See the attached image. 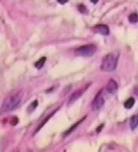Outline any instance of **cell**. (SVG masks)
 Instances as JSON below:
<instances>
[{"label":"cell","mask_w":138,"mask_h":152,"mask_svg":"<svg viewBox=\"0 0 138 152\" xmlns=\"http://www.w3.org/2000/svg\"><path fill=\"white\" fill-rule=\"evenodd\" d=\"M23 94H24L23 91L21 90L9 96L2 104V107H1L2 113L10 111L18 107V105L21 101Z\"/></svg>","instance_id":"obj_1"},{"label":"cell","mask_w":138,"mask_h":152,"mask_svg":"<svg viewBox=\"0 0 138 152\" xmlns=\"http://www.w3.org/2000/svg\"><path fill=\"white\" fill-rule=\"evenodd\" d=\"M119 53L115 51L110 53L104 57L101 63V69L103 72H111L115 70L119 61Z\"/></svg>","instance_id":"obj_2"},{"label":"cell","mask_w":138,"mask_h":152,"mask_svg":"<svg viewBox=\"0 0 138 152\" xmlns=\"http://www.w3.org/2000/svg\"><path fill=\"white\" fill-rule=\"evenodd\" d=\"M97 51L96 45L93 44L82 45L75 50V54L76 56H92Z\"/></svg>","instance_id":"obj_3"},{"label":"cell","mask_w":138,"mask_h":152,"mask_svg":"<svg viewBox=\"0 0 138 152\" xmlns=\"http://www.w3.org/2000/svg\"><path fill=\"white\" fill-rule=\"evenodd\" d=\"M104 104V99L102 95V90H101L97 93L95 98L93 99V102H92V110L97 111L103 106Z\"/></svg>","instance_id":"obj_4"},{"label":"cell","mask_w":138,"mask_h":152,"mask_svg":"<svg viewBox=\"0 0 138 152\" xmlns=\"http://www.w3.org/2000/svg\"><path fill=\"white\" fill-rule=\"evenodd\" d=\"M89 85H90V84H89L87 86H86L85 88L79 89H78V90H76L75 92H74V93L72 94V96H70V98H69L68 104H73L74 102L76 101L79 98L80 96H82V95L84 94V92L86 91V89H88V86H89Z\"/></svg>","instance_id":"obj_5"},{"label":"cell","mask_w":138,"mask_h":152,"mask_svg":"<svg viewBox=\"0 0 138 152\" xmlns=\"http://www.w3.org/2000/svg\"><path fill=\"white\" fill-rule=\"evenodd\" d=\"M118 88H119L118 84H117V83L114 79H110L106 85L107 92L110 94H115L117 90H118Z\"/></svg>","instance_id":"obj_6"},{"label":"cell","mask_w":138,"mask_h":152,"mask_svg":"<svg viewBox=\"0 0 138 152\" xmlns=\"http://www.w3.org/2000/svg\"><path fill=\"white\" fill-rule=\"evenodd\" d=\"M94 30L103 35H108L109 34V28L105 24H98L94 28Z\"/></svg>","instance_id":"obj_7"},{"label":"cell","mask_w":138,"mask_h":152,"mask_svg":"<svg viewBox=\"0 0 138 152\" xmlns=\"http://www.w3.org/2000/svg\"><path fill=\"white\" fill-rule=\"evenodd\" d=\"M57 111H58V109H57V110H55V111H53L52 112V113H51L50 115H48V116H47V117L45 118V119H44V120H43V122H42L40 123L39 125V126H38L37 128H36V129H35V131H34V134H36V133H37L38 132H39V131L40 129H41L43 128V126H44V125H45L46 123L48 121H49V119H50V118L52 117V116H53V115H54V114H55V113H56Z\"/></svg>","instance_id":"obj_8"},{"label":"cell","mask_w":138,"mask_h":152,"mask_svg":"<svg viewBox=\"0 0 138 152\" xmlns=\"http://www.w3.org/2000/svg\"><path fill=\"white\" fill-rule=\"evenodd\" d=\"M138 125V115H133L130 119V129L134 130Z\"/></svg>","instance_id":"obj_9"},{"label":"cell","mask_w":138,"mask_h":152,"mask_svg":"<svg viewBox=\"0 0 138 152\" xmlns=\"http://www.w3.org/2000/svg\"><path fill=\"white\" fill-rule=\"evenodd\" d=\"M46 61V57H45V56L41 57V58L34 64V67H36V68H38V69H41V68L43 67V65L45 64Z\"/></svg>","instance_id":"obj_10"},{"label":"cell","mask_w":138,"mask_h":152,"mask_svg":"<svg viewBox=\"0 0 138 152\" xmlns=\"http://www.w3.org/2000/svg\"><path fill=\"white\" fill-rule=\"evenodd\" d=\"M135 104V100L133 98H129L124 103V107L126 109H130L133 107V105Z\"/></svg>","instance_id":"obj_11"},{"label":"cell","mask_w":138,"mask_h":152,"mask_svg":"<svg viewBox=\"0 0 138 152\" xmlns=\"http://www.w3.org/2000/svg\"><path fill=\"white\" fill-rule=\"evenodd\" d=\"M85 118H86V117H84V118H82V119H81V120L79 121V122H77L75 123V124H74V125H72V127H71V128L69 129L68 130H67L66 132H65V133H64V136H66V135H68V134L71 133H72V131L74 130L76 128V127H77L78 125H79L80 123L82 122V121H83V120H84V119H85Z\"/></svg>","instance_id":"obj_12"},{"label":"cell","mask_w":138,"mask_h":152,"mask_svg":"<svg viewBox=\"0 0 138 152\" xmlns=\"http://www.w3.org/2000/svg\"><path fill=\"white\" fill-rule=\"evenodd\" d=\"M38 104H39L38 100H34V101L32 102V104L28 106V109H27V111L28 112V113H32V112L33 111H34L35 108L38 107Z\"/></svg>","instance_id":"obj_13"},{"label":"cell","mask_w":138,"mask_h":152,"mask_svg":"<svg viewBox=\"0 0 138 152\" xmlns=\"http://www.w3.org/2000/svg\"><path fill=\"white\" fill-rule=\"evenodd\" d=\"M129 21L131 24H137L138 22V15L137 14H132L129 16Z\"/></svg>","instance_id":"obj_14"},{"label":"cell","mask_w":138,"mask_h":152,"mask_svg":"<svg viewBox=\"0 0 138 152\" xmlns=\"http://www.w3.org/2000/svg\"><path fill=\"white\" fill-rule=\"evenodd\" d=\"M78 10H79L82 14H87V10L85 6L82 5V4H81V5H79L78 6Z\"/></svg>","instance_id":"obj_15"},{"label":"cell","mask_w":138,"mask_h":152,"mask_svg":"<svg viewBox=\"0 0 138 152\" xmlns=\"http://www.w3.org/2000/svg\"><path fill=\"white\" fill-rule=\"evenodd\" d=\"M18 123V118L17 117H14L13 118H12V121H11V124L13 125H16Z\"/></svg>","instance_id":"obj_16"},{"label":"cell","mask_w":138,"mask_h":152,"mask_svg":"<svg viewBox=\"0 0 138 152\" xmlns=\"http://www.w3.org/2000/svg\"><path fill=\"white\" fill-rule=\"evenodd\" d=\"M58 1L59 3H61V4H65L66 3H68L69 0H57Z\"/></svg>","instance_id":"obj_17"},{"label":"cell","mask_w":138,"mask_h":152,"mask_svg":"<svg viewBox=\"0 0 138 152\" xmlns=\"http://www.w3.org/2000/svg\"><path fill=\"white\" fill-rule=\"evenodd\" d=\"M134 94L138 96V86H136L135 88H134Z\"/></svg>","instance_id":"obj_18"},{"label":"cell","mask_w":138,"mask_h":152,"mask_svg":"<svg viewBox=\"0 0 138 152\" xmlns=\"http://www.w3.org/2000/svg\"><path fill=\"white\" fill-rule=\"evenodd\" d=\"M98 1H99V0H90V2H91V3H94V4H96V3H98Z\"/></svg>","instance_id":"obj_19"}]
</instances>
